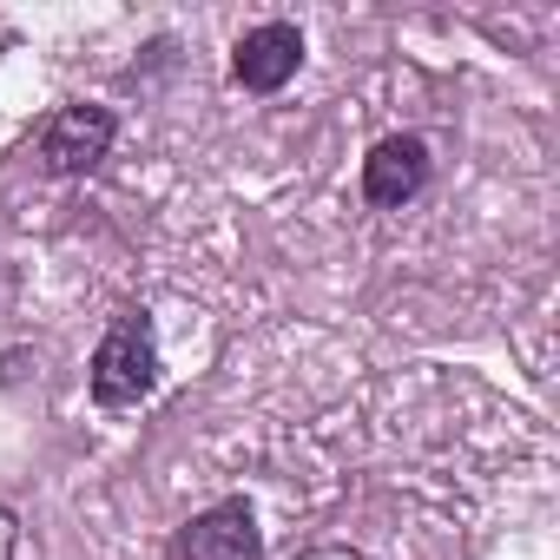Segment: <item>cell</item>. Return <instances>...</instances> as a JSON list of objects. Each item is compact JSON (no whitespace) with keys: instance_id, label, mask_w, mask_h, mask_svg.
Wrapping results in <instances>:
<instances>
[{"instance_id":"obj_1","label":"cell","mask_w":560,"mask_h":560,"mask_svg":"<svg viewBox=\"0 0 560 560\" xmlns=\"http://www.w3.org/2000/svg\"><path fill=\"white\" fill-rule=\"evenodd\" d=\"M159 383V343H152V317H119L100 350H93V402L100 409H132L139 396H152Z\"/></svg>"},{"instance_id":"obj_2","label":"cell","mask_w":560,"mask_h":560,"mask_svg":"<svg viewBox=\"0 0 560 560\" xmlns=\"http://www.w3.org/2000/svg\"><path fill=\"white\" fill-rule=\"evenodd\" d=\"M178 560H264V534H257L250 501L231 494V501L191 514L178 534Z\"/></svg>"},{"instance_id":"obj_3","label":"cell","mask_w":560,"mask_h":560,"mask_svg":"<svg viewBox=\"0 0 560 560\" xmlns=\"http://www.w3.org/2000/svg\"><path fill=\"white\" fill-rule=\"evenodd\" d=\"M422 185H429V145H422L416 132H389L383 145H370V159H363V198H370L376 211L416 205Z\"/></svg>"},{"instance_id":"obj_4","label":"cell","mask_w":560,"mask_h":560,"mask_svg":"<svg viewBox=\"0 0 560 560\" xmlns=\"http://www.w3.org/2000/svg\"><path fill=\"white\" fill-rule=\"evenodd\" d=\"M298 60H304V34L291 21H264V27H250L237 40L231 73H237L244 93H284L298 80Z\"/></svg>"},{"instance_id":"obj_5","label":"cell","mask_w":560,"mask_h":560,"mask_svg":"<svg viewBox=\"0 0 560 560\" xmlns=\"http://www.w3.org/2000/svg\"><path fill=\"white\" fill-rule=\"evenodd\" d=\"M113 113L106 106H60L47 126H40V159L54 172H93L106 152H113Z\"/></svg>"},{"instance_id":"obj_6","label":"cell","mask_w":560,"mask_h":560,"mask_svg":"<svg viewBox=\"0 0 560 560\" xmlns=\"http://www.w3.org/2000/svg\"><path fill=\"white\" fill-rule=\"evenodd\" d=\"M14 547H21V527H14L8 508H0V560H14Z\"/></svg>"},{"instance_id":"obj_7","label":"cell","mask_w":560,"mask_h":560,"mask_svg":"<svg viewBox=\"0 0 560 560\" xmlns=\"http://www.w3.org/2000/svg\"><path fill=\"white\" fill-rule=\"evenodd\" d=\"M298 560H363V553H357V547H337V540H330V547H311V553H298Z\"/></svg>"}]
</instances>
